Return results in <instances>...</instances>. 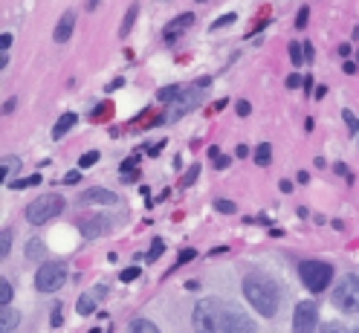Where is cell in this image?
Segmentation results:
<instances>
[{
	"instance_id": "obj_1",
	"label": "cell",
	"mask_w": 359,
	"mask_h": 333,
	"mask_svg": "<svg viewBox=\"0 0 359 333\" xmlns=\"http://www.w3.org/2000/svg\"><path fill=\"white\" fill-rule=\"evenodd\" d=\"M191 325H194V333H238L243 319H238V313H232L223 301L203 299L194 307Z\"/></svg>"
},
{
	"instance_id": "obj_2",
	"label": "cell",
	"mask_w": 359,
	"mask_h": 333,
	"mask_svg": "<svg viewBox=\"0 0 359 333\" xmlns=\"http://www.w3.org/2000/svg\"><path fill=\"white\" fill-rule=\"evenodd\" d=\"M243 296L255 307V313L264 319H273L278 313V304H281V290L278 284L264 276V273H250L243 278Z\"/></svg>"
},
{
	"instance_id": "obj_3",
	"label": "cell",
	"mask_w": 359,
	"mask_h": 333,
	"mask_svg": "<svg viewBox=\"0 0 359 333\" xmlns=\"http://www.w3.org/2000/svg\"><path fill=\"white\" fill-rule=\"evenodd\" d=\"M299 276H302V284L310 293H325L330 287V281H333V266L325 264V261H302Z\"/></svg>"
},
{
	"instance_id": "obj_4",
	"label": "cell",
	"mask_w": 359,
	"mask_h": 333,
	"mask_svg": "<svg viewBox=\"0 0 359 333\" xmlns=\"http://www.w3.org/2000/svg\"><path fill=\"white\" fill-rule=\"evenodd\" d=\"M61 209H64L61 194H41L27 206V220L35 226H41V224H47V220H53L55 215H61Z\"/></svg>"
},
{
	"instance_id": "obj_5",
	"label": "cell",
	"mask_w": 359,
	"mask_h": 333,
	"mask_svg": "<svg viewBox=\"0 0 359 333\" xmlns=\"http://www.w3.org/2000/svg\"><path fill=\"white\" fill-rule=\"evenodd\" d=\"M333 304L345 313H359V276H345L333 287Z\"/></svg>"
},
{
	"instance_id": "obj_6",
	"label": "cell",
	"mask_w": 359,
	"mask_h": 333,
	"mask_svg": "<svg viewBox=\"0 0 359 333\" xmlns=\"http://www.w3.org/2000/svg\"><path fill=\"white\" fill-rule=\"evenodd\" d=\"M64 284H67V266L64 264H43L35 273L38 293H58Z\"/></svg>"
},
{
	"instance_id": "obj_7",
	"label": "cell",
	"mask_w": 359,
	"mask_h": 333,
	"mask_svg": "<svg viewBox=\"0 0 359 333\" xmlns=\"http://www.w3.org/2000/svg\"><path fill=\"white\" fill-rule=\"evenodd\" d=\"M319 325V307L313 301H299L293 313V333H316Z\"/></svg>"
},
{
	"instance_id": "obj_8",
	"label": "cell",
	"mask_w": 359,
	"mask_h": 333,
	"mask_svg": "<svg viewBox=\"0 0 359 333\" xmlns=\"http://www.w3.org/2000/svg\"><path fill=\"white\" fill-rule=\"evenodd\" d=\"M200 90H206V87H200V84H197V90H183V93H180L177 102L168 107L165 119H168V122H177L180 116H186L189 110H194V104L200 102Z\"/></svg>"
},
{
	"instance_id": "obj_9",
	"label": "cell",
	"mask_w": 359,
	"mask_h": 333,
	"mask_svg": "<svg viewBox=\"0 0 359 333\" xmlns=\"http://www.w3.org/2000/svg\"><path fill=\"white\" fill-rule=\"evenodd\" d=\"M81 203H99V206H114L116 203V194L110 191V189H102V186H96V189H87V191H81Z\"/></svg>"
},
{
	"instance_id": "obj_10",
	"label": "cell",
	"mask_w": 359,
	"mask_h": 333,
	"mask_svg": "<svg viewBox=\"0 0 359 333\" xmlns=\"http://www.w3.org/2000/svg\"><path fill=\"white\" fill-rule=\"evenodd\" d=\"M73 29H76V12L67 9V12L61 15V20L55 24V32H53L55 43H67V41H70V35H73Z\"/></svg>"
},
{
	"instance_id": "obj_11",
	"label": "cell",
	"mask_w": 359,
	"mask_h": 333,
	"mask_svg": "<svg viewBox=\"0 0 359 333\" xmlns=\"http://www.w3.org/2000/svg\"><path fill=\"white\" fill-rule=\"evenodd\" d=\"M191 24H194V15H191V12H183V15H177V18L171 20V24L165 27V32H163V35H165V41H174V38H177L180 32H186V29H189Z\"/></svg>"
},
{
	"instance_id": "obj_12",
	"label": "cell",
	"mask_w": 359,
	"mask_h": 333,
	"mask_svg": "<svg viewBox=\"0 0 359 333\" xmlns=\"http://www.w3.org/2000/svg\"><path fill=\"white\" fill-rule=\"evenodd\" d=\"M107 224H110L107 217H87V220H81V224H79V229H81L84 238H99V235L107 232Z\"/></svg>"
},
{
	"instance_id": "obj_13",
	"label": "cell",
	"mask_w": 359,
	"mask_h": 333,
	"mask_svg": "<svg viewBox=\"0 0 359 333\" xmlns=\"http://www.w3.org/2000/svg\"><path fill=\"white\" fill-rule=\"evenodd\" d=\"M20 313H18V310H12V307H4V310H0V333H12L15 327H18V319Z\"/></svg>"
},
{
	"instance_id": "obj_14",
	"label": "cell",
	"mask_w": 359,
	"mask_h": 333,
	"mask_svg": "<svg viewBox=\"0 0 359 333\" xmlns=\"http://www.w3.org/2000/svg\"><path fill=\"white\" fill-rule=\"evenodd\" d=\"M76 122H79V116H76V114H64V116H61V119L55 122V128H53V140H61L64 133L70 130V128H73Z\"/></svg>"
},
{
	"instance_id": "obj_15",
	"label": "cell",
	"mask_w": 359,
	"mask_h": 333,
	"mask_svg": "<svg viewBox=\"0 0 359 333\" xmlns=\"http://www.w3.org/2000/svg\"><path fill=\"white\" fill-rule=\"evenodd\" d=\"M137 163H140V157H130V160L122 163V180H125V183H137V180H140Z\"/></svg>"
},
{
	"instance_id": "obj_16",
	"label": "cell",
	"mask_w": 359,
	"mask_h": 333,
	"mask_svg": "<svg viewBox=\"0 0 359 333\" xmlns=\"http://www.w3.org/2000/svg\"><path fill=\"white\" fill-rule=\"evenodd\" d=\"M96 301H99L96 293L81 296V299H79V316H90V313H93V310H96Z\"/></svg>"
},
{
	"instance_id": "obj_17",
	"label": "cell",
	"mask_w": 359,
	"mask_h": 333,
	"mask_svg": "<svg viewBox=\"0 0 359 333\" xmlns=\"http://www.w3.org/2000/svg\"><path fill=\"white\" fill-rule=\"evenodd\" d=\"M137 15H140V4H130L128 15H125V20H122V27H119V35H122V38L133 29V20H137Z\"/></svg>"
},
{
	"instance_id": "obj_18",
	"label": "cell",
	"mask_w": 359,
	"mask_h": 333,
	"mask_svg": "<svg viewBox=\"0 0 359 333\" xmlns=\"http://www.w3.org/2000/svg\"><path fill=\"white\" fill-rule=\"evenodd\" d=\"M255 163H258V165H269V163H273V145L261 142V145L255 148Z\"/></svg>"
},
{
	"instance_id": "obj_19",
	"label": "cell",
	"mask_w": 359,
	"mask_h": 333,
	"mask_svg": "<svg viewBox=\"0 0 359 333\" xmlns=\"http://www.w3.org/2000/svg\"><path fill=\"white\" fill-rule=\"evenodd\" d=\"M128 333H160V327H156L154 322H148V319H133Z\"/></svg>"
},
{
	"instance_id": "obj_20",
	"label": "cell",
	"mask_w": 359,
	"mask_h": 333,
	"mask_svg": "<svg viewBox=\"0 0 359 333\" xmlns=\"http://www.w3.org/2000/svg\"><path fill=\"white\" fill-rule=\"evenodd\" d=\"M18 171H20V160H18V157L6 160V163H4V180H6V183H12V177H15Z\"/></svg>"
},
{
	"instance_id": "obj_21",
	"label": "cell",
	"mask_w": 359,
	"mask_h": 333,
	"mask_svg": "<svg viewBox=\"0 0 359 333\" xmlns=\"http://www.w3.org/2000/svg\"><path fill=\"white\" fill-rule=\"evenodd\" d=\"M180 93H183V90H180L177 84H171V87H163V90H156V99H160V102H174Z\"/></svg>"
},
{
	"instance_id": "obj_22",
	"label": "cell",
	"mask_w": 359,
	"mask_h": 333,
	"mask_svg": "<svg viewBox=\"0 0 359 333\" xmlns=\"http://www.w3.org/2000/svg\"><path fill=\"white\" fill-rule=\"evenodd\" d=\"M163 252H165V240H163V238H154V243H151V252L145 255V258H148V264H151V261H156V258H160Z\"/></svg>"
},
{
	"instance_id": "obj_23",
	"label": "cell",
	"mask_w": 359,
	"mask_h": 333,
	"mask_svg": "<svg viewBox=\"0 0 359 333\" xmlns=\"http://www.w3.org/2000/svg\"><path fill=\"white\" fill-rule=\"evenodd\" d=\"M12 296H15V290H12V284H9L6 278H4V281H0V304H4V307H9Z\"/></svg>"
},
{
	"instance_id": "obj_24",
	"label": "cell",
	"mask_w": 359,
	"mask_h": 333,
	"mask_svg": "<svg viewBox=\"0 0 359 333\" xmlns=\"http://www.w3.org/2000/svg\"><path fill=\"white\" fill-rule=\"evenodd\" d=\"M290 61H293L296 67L304 64V47H302V43H296V41L290 43Z\"/></svg>"
},
{
	"instance_id": "obj_25",
	"label": "cell",
	"mask_w": 359,
	"mask_h": 333,
	"mask_svg": "<svg viewBox=\"0 0 359 333\" xmlns=\"http://www.w3.org/2000/svg\"><path fill=\"white\" fill-rule=\"evenodd\" d=\"M38 183H41V177L32 174V177H24V180H12L9 186H12V189H29V186H38Z\"/></svg>"
},
{
	"instance_id": "obj_26",
	"label": "cell",
	"mask_w": 359,
	"mask_h": 333,
	"mask_svg": "<svg viewBox=\"0 0 359 333\" xmlns=\"http://www.w3.org/2000/svg\"><path fill=\"white\" fill-rule=\"evenodd\" d=\"M215 209H217L220 215H235L238 206L232 203V200H223V197H220V200H215Z\"/></svg>"
},
{
	"instance_id": "obj_27",
	"label": "cell",
	"mask_w": 359,
	"mask_h": 333,
	"mask_svg": "<svg viewBox=\"0 0 359 333\" xmlns=\"http://www.w3.org/2000/svg\"><path fill=\"white\" fill-rule=\"evenodd\" d=\"M99 163V151H87L84 157L79 160V168H90V165H96Z\"/></svg>"
},
{
	"instance_id": "obj_28",
	"label": "cell",
	"mask_w": 359,
	"mask_h": 333,
	"mask_svg": "<svg viewBox=\"0 0 359 333\" xmlns=\"http://www.w3.org/2000/svg\"><path fill=\"white\" fill-rule=\"evenodd\" d=\"M27 258H43V243H41V240H29Z\"/></svg>"
},
{
	"instance_id": "obj_29",
	"label": "cell",
	"mask_w": 359,
	"mask_h": 333,
	"mask_svg": "<svg viewBox=\"0 0 359 333\" xmlns=\"http://www.w3.org/2000/svg\"><path fill=\"white\" fill-rule=\"evenodd\" d=\"M229 24H235V15H232V12H229V15H223V18H217V20H215V24L209 27V29H212V32H217V29H223V27H229Z\"/></svg>"
},
{
	"instance_id": "obj_30",
	"label": "cell",
	"mask_w": 359,
	"mask_h": 333,
	"mask_svg": "<svg viewBox=\"0 0 359 333\" xmlns=\"http://www.w3.org/2000/svg\"><path fill=\"white\" fill-rule=\"evenodd\" d=\"M0 243H4V247H0V258H6L9 255V247H12V232L9 229H4V235H0Z\"/></svg>"
},
{
	"instance_id": "obj_31",
	"label": "cell",
	"mask_w": 359,
	"mask_h": 333,
	"mask_svg": "<svg viewBox=\"0 0 359 333\" xmlns=\"http://www.w3.org/2000/svg\"><path fill=\"white\" fill-rule=\"evenodd\" d=\"M140 273H142L140 266H128V270H122V273H119V278L128 284V281H137V278H140Z\"/></svg>"
},
{
	"instance_id": "obj_32",
	"label": "cell",
	"mask_w": 359,
	"mask_h": 333,
	"mask_svg": "<svg viewBox=\"0 0 359 333\" xmlns=\"http://www.w3.org/2000/svg\"><path fill=\"white\" fill-rule=\"evenodd\" d=\"M197 174H200V165L194 163V165H191V168L186 171V177H183V186H191V183L197 180Z\"/></svg>"
},
{
	"instance_id": "obj_33",
	"label": "cell",
	"mask_w": 359,
	"mask_h": 333,
	"mask_svg": "<svg viewBox=\"0 0 359 333\" xmlns=\"http://www.w3.org/2000/svg\"><path fill=\"white\" fill-rule=\"evenodd\" d=\"M319 333H348V330H345L339 322H327V325H322V330H319Z\"/></svg>"
},
{
	"instance_id": "obj_34",
	"label": "cell",
	"mask_w": 359,
	"mask_h": 333,
	"mask_svg": "<svg viewBox=\"0 0 359 333\" xmlns=\"http://www.w3.org/2000/svg\"><path fill=\"white\" fill-rule=\"evenodd\" d=\"M235 110H238V116H250V114H252V104L246 102V99H241V102L235 104Z\"/></svg>"
},
{
	"instance_id": "obj_35",
	"label": "cell",
	"mask_w": 359,
	"mask_h": 333,
	"mask_svg": "<svg viewBox=\"0 0 359 333\" xmlns=\"http://www.w3.org/2000/svg\"><path fill=\"white\" fill-rule=\"evenodd\" d=\"M79 180H81V174H79V168H73V171H67V174H64V183H67V186H76Z\"/></svg>"
},
{
	"instance_id": "obj_36",
	"label": "cell",
	"mask_w": 359,
	"mask_h": 333,
	"mask_svg": "<svg viewBox=\"0 0 359 333\" xmlns=\"http://www.w3.org/2000/svg\"><path fill=\"white\" fill-rule=\"evenodd\" d=\"M333 171H339V174L345 177V180H348V183H353V171H351L348 165H342V163H336V165H333Z\"/></svg>"
},
{
	"instance_id": "obj_37",
	"label": "cell",
	"mask_w": 359,
	"mask_h": 333,
	"mask_svg": "<svg viewBox=\"0 0 359 333\" xmlns=\"http://www.w3.org/2000/svg\"><path fill=\"white\" fill-rule=\"evenodd\" d=\"M307 15H310V9L304 6V9H299V18H296V29H304L307 27Z\"/></svg>"
},
{
	"instance_id": "obj_38",
	"label": "cell",
	"mask_w": 359,
	"mask_h": 333,
	"mask_svg": "<svg viewBox=\"0 0 359 333\" xmlns=\"http://www.w3.org/2000/svg\"><path fill=\"white\" fill-rule=\"evenodd\" d=\"M302 84H304L302 76H296V73H293V76H287V87H290V90H296V87H302Z\"/></svg>"
},
{
	"instance_id": "obj_39",
	"label": "cell",
	"mask_w": 359,
	"mask_h": 333,
	"mask_svg": "<svg viewBox=\"0 0 359 333\" xmlns=\"http://www.w3.org/2000/svg\"><path fill=\"white\" fill-rule=\"evenodd\" d=\"M197 252L194 250H183V252H180V258H177V264H186V261H191Z\"/></svg>"
},
{
	"instance_id": "obj_40",
	"label": "cell",
	"mask_w": 359,
	"mask_h": 333,
	"mask_svg": "<svg viewBox=\"0 0 359 333\" xmlns=\"http://www.w3.org/2000/svg\"><path fill=\"white\" fill-rule=\"evenodd\" d=\"M50 322H53V327H58V325H61V304H55V307H53V319H50Z\"/></svg>"
},
{
	"instance_id": "obj_41",
	"label": "cell",
	"mask_w": 359,
	"mask_h": 333,
	"mask_svg": "<svg viewBox=\"0 0 359 333\" xmlns=\"http://www.w3.org/2000/svg\"><path fill=\"white\" fill-rule=\"evenodd\" d=\"M229 165V157H223V154H217L215 157V168H226Z\"/></svg>"
},
{
	"instance_id": "obj_42",
	"label": "cell",
	"mask_w": 359,
	"mask_h": 333,
	"mask_svg": "<svg viewBox=\"0 0 359 333\" xmlns=\"http://www.w3.org/2000/svg\"><path fill=\"white\" fill-rule=\"evenodd\" d=\"M342 116H345V122H348V128H351V130H356V116L351 114V110H345V114H342Z\"/></svg>"
},
{
	"instance_id": "obj_43",
	"label": "cell",
	"mask_w": 359,
	"mask_h": 333,
	"mask_svg": "<svg viewBox=\"0 0 359 333\" xmlns=\"http://www.w3.org/2000/svg\"><path fill=\"white\" fill-rule=\"evenodd\" d=\"M9 43H12V35H9V32H4V35H0V47H4V53L9 50Z\"/></svg>"
},
{
	"instance_id": "obj_44",
	"label": "cell",
	"mask_w": 359,
	"mask_h": 333,
	"mask_svg": "<svg viewBox=\"0 0 359 333\" xmlns=\"http://www.w3.org/2000/svg\"><path fill=\"white\" fill-rule=\"evenodd\" d=\"M313 55H316V50H313L310 41H307V43H304V61H313Z\"/></svg>"
},
{
	"instance_id": "obj_45",
	"label": "cell",
	"mask_w": 359,
	"mask_h": 333,
	"mask_svg": "<svg viewBox=\"0 0 359 333\" xmlns=\"http://www.w3.org/2000/svg\"><path fill=\"white\" fill-rule=\"evenodd\" d=\"M122 84H125V79H114V81H110V84H107V90H119V87H122Z\"/></svg>"
},
{
	"instance_id": "obj_46",
	"label": "cell",
	"mask_w": 359,
	"mask_h": 333,
	"mask_svg": "<svg viewBox=\"0 0 359 333\" xmlns=\"http://www.w3.org/2000/svg\"><path fill=\"white\" fill-rule=\"evenodd\" d=\"M342 70H345L348 76H353V73H356V64H353V61H345V67H342Z\"/></svg>"
},
{
	"instance_id": "obj_47",
	"label": "cell",
	"mask_w": 359,
	"mask_h": 333,
	"mask_svg": "<svg viewBox=\"0 0 359 333\" xmlns=\"http://www.w3.org/2000/svg\"><path fill=\"white\" fill-rule=\"evenodd\" d=\"M165 142H156V145H151V151H148V157H156V154H160V148H163Z\"/></svg>"
},
{
	"instance_id": "obj_48",
	"label": "cell",
	"mask_w": 359,
	"mask_h": 333,
	"mask_svg": "<svg viewBox=\"0 0 359 333\" xmlns=\"http://www.w3.org/2000/svg\"><path fill=\"white\" fill-rule=\"evenodd\" d=\"M12 110H15V99H6L4 102V114H12Z\"/></svg>"
},
{
	"instance_id": "obj_49",
	"label": "cell",
	"mask_w": 359,
	"mask_h": 333,
	"mask_svg": "<svg viewBox=\"0 0 359 333\" xmlns=\"http://www.w3.org/2000/svg\"><path fill=\"white\" fill-rule=\"evenodd\" d=\"M235 154H238V157L243 160V157H246V154H250V148H246V145H238V148H235Z\"/></svg>"
},
{
	"instance_id": "obj_50",
	"label": "cell",
	"mask_w": 359,
	"mask_h": 333,
	"mask_svg": "<svg viewBox=\"0 0 359 333\" xmlns=\"http://www.w3.org/2000/svg\"><path fill=\"white\" fill-rule=\"evenodd\" d=\"M310 90H313V79H310V76H307V79H304V93H307V96H310Z\"/></svg>"
},
{
	"instance_id": "obj_51",
	"label": "cell",
	"mask_w": 359,
	"mask_h": 333,
	"mask_svg": "<svg viewBox=\"0 0 359 333\" xmlns=\"http://www.w3.org/2000/svg\"><path fill=\"white\" fill-rule=\"evenodd\" d=\"M325 93H327V87H325V84H319V87H316V99H322Z\"/></svg>"
},
{
	"instance_id": "obj_52",
	"label": "cell",
	"mask_w": 359,
	"mask_h": 333,
	"mask_svg": "<svg viewBox=\"0 0 359 333\" xmlns=\"http://www.w3.org/2000/svg\"><path fill=\"white\" fill-rule=\"evenodd\" d=\"M99 6V0H87V9H96Z\"/></svg>"
},
{
	"instance_id": "obj_53",
	"label": "cell",
	"mask_w": 359,
	"mask_h": 333,
	"mask_svg": "<svg viewBox=\"0 0 359 333\" xmlns=\"http://www.w3.org/2000/svg\"><path fill=\"white\" fill-rule=\"evenodd\" d=\"M197 4H206V0H197Z\"/></svg>"
},
{
	"instance_id": "obj_54",
	"label": "cell",
	"mask_w": 359,
	"mask_h": 333,
	"mask_svg": "<svg viewBox=\"0 0 359 333\" xmlns=\"http://www.w3.org/2000/svg\"><path fill=\"white\" fill-rule=\"evenodd\" d=\"M353 333H359V327H356V330H353Z\"/></svg>"
}]
</instances>
